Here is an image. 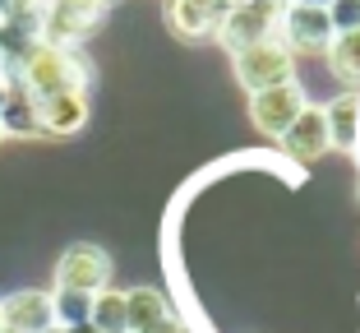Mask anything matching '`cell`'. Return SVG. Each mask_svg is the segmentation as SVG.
<instances>
[{
    "mask_svg": "<svg viewBox=\"0 0 360 333\" xmlns=\"http://www.w3.org/2000/svg\"><path fill=\"white\" fill-rule=\"evenodd\" d=\"M14 84H19L32 102L56 97V93H88V65L79 61L75 51H56V46L37 42L28 56H23Z\"/></svg>",
    "mask_w": 360,
    "mask_h": 333,
    "instance_id": "obj_1",
    "label": "cell"
},
{
    "mask_svg": "<svg viewBox=\"0 0 360 333\" xmlns=\"http://www.w3.org/2000/svg\"><path fill=\"white\" fill-rule=\"evenodd\" d=\"M102 10L88 0H42V19H37V42L56 51H75L88 32L97 28Z\"/></svg>",
    "mask_w": 360,
    "mask_h": 333,
    "instance_id": "obj_2",
    "label": "cell"
},
{
    "mask_svg": "<svg viewBox=\"0 0 360 333\" xmlns=\"http://www.w3.org/2000/svg\"><path fill=\"white\" fill-rule=\"evenodd\" d=\"M282 19V0H236L231 14L222 19L217 37L226 42V51L240 56L259 42H273V28Z\"/></svg>",
    "mask_w": 360,
    "mask_h": 333,
    "instance_id": "obj_3",
    "label": "cell"
},
{
    "mask_svg": "<svg viewBox=\"0 0 360 333\" xmlns=\"http://www.w3.org/2000/svg\"><path fill=\"white\" fill-rule=\"evenodd\" d=\"M111 282V259H106L102 246H88V241H75L56 259V291H79V296H97Z\"/></svg>",
    "mask_w": 360,
    "mask_h": 333,
    "instance_id": "obj_4",
    "label": "cell"
},
{
    "mask_svg": "<svg viewBox=\"0 0 360 333\" xmlns=\"http://www.w3.org/2000/svg\"><path fill=\"white\" fill-rule=\"evenodd\" d=\"M236 79H240L250 93H268V88L296 84V65H291V51H286V46L259 42V46L236 56Z\"/></svg>",
    "mask_w": 360,
    "mask_h": 333,
    "instance_id": "obj_5",
    "label": "cell"
},
{
    "mask_svg": "<svg viewBox=\"0 0 360 333\" xmlns=\"http://www.w3.org/2000/svg\"><path fill=\"white\" fill-rule=\"evenodd\" d=\"M231 5L236 0H167V23L185 42H203V37H217Z\"/></svg>",
    "mask_w": 360,
    "mask_h": 333,
    "instance_id": "obj_6",
    "label": "cell"
},
{
    "mask_svg": "<svg viewBox=\"0 0 360 333\" xmlns=\"http://www.w3.org/2000/svg\"><path fill=\"white\" fill-rule=\"evenodd\" d=\"M300 111H305V93H300L296 84L255 93V102H250V120H255V130H259V134H268V139H282L286 130L296 125Z\"/></svg>",
    "mask_w": 360,
    "mask_h": 333,
    "instance_id": "obj_7",
    "label": "cell"
},
{
    "mask_svg": "<svg viewBox=\"0 0 360 333\" xmlns=\"http://www.w3.org/2000/svg\"><path fill=\"white\" fill-rule=\"evenodd\" d=\"M0 320L14 333H46L56 329V310H51V291H14L0 301Z\"/></svg>",
    "mask_w": 360,
    "mask_h": 333,
    "instance_id": "obj_8",
    "label": "cell"
},
{
    "mask_svg": "<svg viewBox=\"0 0 360 333\" xmlns=\"http://www.w3.org/2000/svg\"><path fill=\"white\" fill-rule=\"evenodd\" d=\"M282 23H286V51H328V42H333L328 10L291 5V10L282 14Z\"/></svg>",
    "mask_w": 360,
    "mask_h": 333,
    "instance_id": "obj_9",
    "label": "cell"
},
{
    "mask_svg": "<svg viewBox=\"0 0 360 333\" xmlns=\"http://www.w3.org/2000/svg\"><path fill=\"white\" fill-rule=\"evenodd\" d=\"M282 149L291 153L296 162H319L323 153L333 149L328 144V125H323V111H314V107H305L296 116V125L282 134Z\"/></svg>",
    "mask_w": 360,
    "mask_h": 333,
    "instance_id": "obj_10",
    "label": "cell"
},
{
    "mask_svg": "<svg viewBox=\"0 0 360 333\" xmlns=\"http://www.w3.org/2000/svg\"><path fill=\"white\" fill-rule=\"evenodd\" d=\"M37 120L42 134H75L88 125V93H56L37 102Z\"/></svg>",
    "mask_w": 360,
    "mask_h": 333,
    "instance_id": "obj_11",
    "label": "cell"
},
{
    "mask_svg": "<svg viewBox=\"0 0 360 333\" xmlns=\"http://www.w3.org/2000/svg\"><path fill=\"white\" fill-rule=\"evenodd\" d=\"M0 134H5V139H37V134H42L37 102H32L14 79H10V93H5V107H0Z\"/></svg>",
    "mask_w": 360,
    "mask_h": 333,
    "instance_id": "obj_12",
    "label": "cell"
},
{
    "mask_svg": "<svg viewBox=\"0 0 360 333\" xmlns=\"http://www.w3.org/2000/svg\"><path fill=\"white\" fill-rule=\"evenodd\" d=\"M323 125H328L333 149H351V144H356V130H360V97L356 93L333 97L328 111H323Z\"/></svg>",
    "mask_w": 360,
    "mask_h": 333,
    "instance_id": "obj_13",
    "label": "cell"
},
{
    "mask_svg": "<svg viewBox=\"0 0 360 333\" xmlns=\"http://www.w3.org/2000/svg\"><path fill=\"white\" fill-rule=\"evenodd\" d=\"M125 310H129V333H148L153 324H162L171 315V306L158 287H134L125 291Z\"/></svg>",
    "mask_w": 360,
    "mask_h": 333,
    "instance_id": "obj_14",
    "label": "cell"
},
{
    "mask_svg": "<svg viewBox=\"0 0 360 333\" xmlns=\"http://www.w3.org/2000/svg\"><path fill=\"white\" fill-rule=\"evenodd\" d=\"M328 61H333V75H338L342 84H351V93H356V88H360V28L333 32Z\"/></svg>",
    "mask_w": 360,
    "mask_h": 333,
    "instance_id": "obj_15",
    "label": "cell"
},
{
    "mask_svg": "<svg viewBox=\"0 0 360 333\" xmlns=\"http://www.w3.org/2000/svg\"><path fill=\"white\" fill-rule=\"evenodd\" d=\"M97 333H129V310H125V291H97L93 296V315H88Z\"/></svg>",
    "mask_w": 360,
    "mask_h": 333,
    "instance_id": "obj_16",
    "label": "cell"
},
{
    "mask_svg": "<svg viewBox=\"0 0 360 333\" xmlns=\"http://www.w3.org/2000/svg\"><path fill=\"white\" fill-rule=\"evenodd\" d=\"M51 310L60 329H79L93 315V296H79V291H51Z\"/></svg>",
    "mask_w": 360,
    "mask_h": 333,
    "instance_id": "obj_17",
    "label": "cell"
},
{
    "mask_svg": "<svg viewBox=\"0 0 360 333\" xmlns=\"http://www.w3.org/2000/svg\"><path fill=\"white\" fill-rule=\"evenodd\" d=\"M328 19H333V32L360 28V0H333V5H328Z\"/></svg>",
    "mask_w": 360,
    "mask_h": 333,
    "instance_id": "obj_18",
    "label": "cell"
},
{
    "mask_svg": "<svg viewBox=\"0 0 360 333\" xmlns=\"http://www.w3.org/2000/svg\"><path fill=\"white\" fill-rule=\"evenodd\" d=\"M148 333H194V329H190V324H180L176 315H167V320H162V324H153Z\"/></svg>",
    "mask_w": 360,
    "mask_h": 333,
    "instance_id": "obj_19",
    "label": "cell"
},
{
    "mask_svg": "<svg viewBox=\"0 0 360 333\" xmlns=\"http://www.w3.org/2000/svg\"><path fill=\"white\" fill-rule=\"evenodd\" d=\"M296 5H305V10H328L333 0H296Z\"/></svg>",
    "mask_w": 360,
    "mask_h": 333,
    "instance_id": "obj_20",
    "label": "cell"
},
{
    "mask_svg": "<svg viewBox=\"0 0 360 333\" xmlns=\"http://www.w3.org/2000/svg\"><path fill=\"white\" fill-rule=\"evenodd\" d=\"M5 93H10V79L0 75V107H5Z\"/></svg>",
    "mask_w": 360,
    "mask_h": 333,
    "instance_id": "obj_21",
    "label": "cell"
},
{
    "mask_svg": "<svg viewBox=\"0 0 360 333\" xmlns=\"http://www.w3.org/2000/svg\"><path fill=\"white\" fill-rule=\"evenodd\" d=\"M65 333H97L93 324H79V329H65Z\"/></svg>",
    "mask_w": 360,
    "mask_h": 333,
    "instance_id": "obj_22",
    "label": "cell"
},
{
    "mask_svg": "<svg viewBox=\"0 0 360 333\" xmlns=\"http://www.w3.org/2000/svg\"><path fill=\"white\" fill-rule=\"evenodd\" d=\"M88 5H97V10H102V5H106V0H88Z\"/></svg>",
    "mask_w": 360,
    "mask_h": 333,
    "instance_id": "obj_23",
    "label": "cell"
},
{
    "mask_svg": "<svg viewBox=\"0 0 360 333\" xmlns=\"http://www.w3.org/2000/svg\"><path fill=\"white\" fill-rule=\"evenodd\" d=\"M46 333H65V329H60V324H56V329H46Z\"/></svg>",
    "mask_w": 360,
    "mask_h": 333,
    "instance_id": "obj_24",
    "label": "cell"
},
{
    "mask_svg": "<svg viewBox=\"0 0 360 333\" xmlns=\"http://www.w3.org/2000/svg\"><path fill=\"white\" fill-rule=\"evenodd\" d=\"M0 333H14V329H0Z\"/></svg>",
    "mask_w": 360,
    "mask_h": 333,
    "instance_id": "obj_25",
    "label": "cell"
},
{
    "mask_svg": "<svg viewBox=\"0 0 360 333\" xmlns=\"http://www.w3.org/2000/svg\"><path fill=\"white\" fill-rule=\"evenodd\" d=\"M0 329H5V320H0Z\"/></svg>",
    "mask_w": 360,
    "mask_h": 333,
    "instance_id": "obj_26",
    "label": "cell"
},
{
    "mask_svg": "<svg viewBox=\"0 0 360 333\" xmlns=\"http://www.w3.org/2000/svg\"><path fill=\"white\" fill-rule=\"evenodd\" d=\"M0 139H5V134H0Z\"/></svg>",
    "mask_w": 360,
    "mask_h": 333,
    "instance_id": "obj_27",
    "label": "cell"
}]
</instances>
